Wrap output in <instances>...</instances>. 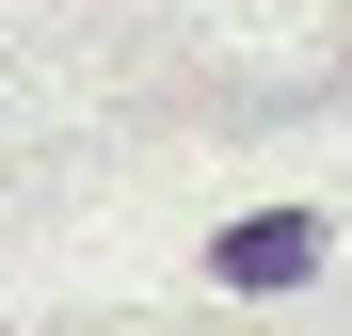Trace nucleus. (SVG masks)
<instances>
[{
	"mask_svg": "<svg viewBox=\"0 0 352 336\" xmlns=\"http://www.w3.org/2000/svg\"><path fill=\"white\" fill-rule=\"evenodd\" d=\"M224 289H305V272H320V208H256V224H224Z\"/></svg>",
	"mask_w": 352,
	"mask_h": 336,
	"instance_id": "f257e3e1",
	"label": "nucleus"
}]
</instances>
